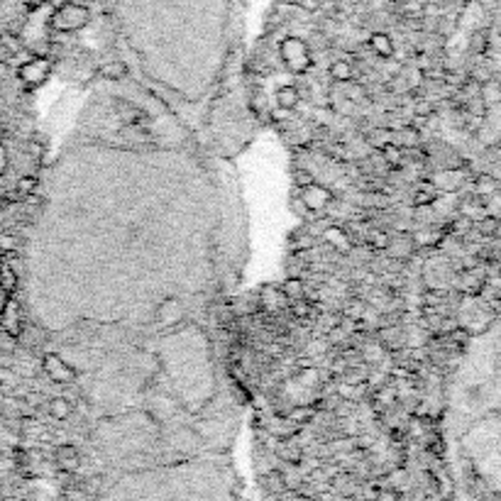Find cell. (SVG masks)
<instances>
[{"label": "cell", "instance_id": "6da1fadb", "mask_svg": "<svg viewBox=\"0 0 501 501\" xmlns=\"http://www.w3.org/2000/svg\"><path fill=\"white\" fill-rule=\"evenodd\" d=\"M103 501H235L223 472L213 467H174L118 482Z\"/></svg>", "mask_w": 501, "mask_h": 501}, {"label": "cell", "instance_id": "7a4b0ae2", "mask_svg": "<svg viewBox=\"0 0 501 501\" xmlns=\"http://www.w3.org/2000/svg\"><path fill=\"white\" fill-rule=\"evenodd\" d=\"M91 22V10L81 3H66L61 8L52 10V18H49V27H52V35H69V32L83 30Z\"/></svg>", "mask_w": 501, "mask_h": 501}, {"label": "cell", "instance_id": "3957f363", "mask_svg": "<svg viewBox=\"0 0 501 501\" xmlns=\"http://www.w3.org/2000/svg\"><path fill=\"white\" fill-rule=\"evenodd\" d=\"M279 56H282L284 66L291 73H296V76L306 73L313 66V52L301 37L282 39V44H279Z\"/></svg>", "mask_w": 501, "mask_h": 501}, {"label": "cell", "instance_id": "277c9868", "mask_svg": "<svg viewBox=\"0 0 501 501\" xmlns=\"http://www.w3.org/2000/svg\"><path fill=\"white\" fill-rule=\"evenodd\" d=\"M49 73H52V61L49 56H35L32 54L27 61H22L18 66V81L25 91H35L42 83H47Z\"/></svg>", "mask_w": 501, "mask_h": 501}, {"label": "cell", "instance_id": "5b68a950", "mask_svg": "<svg viewBox=\"0 0 501 501\" xmlns=\"http://www.w3.org/2000/svg\"><path fill=\"white\" fill-rule=\"evenodd\" d=\"M42 369L54 384H61V386H69L73 384V379H76V369H73L61 355H56V352H47V355L42 357Z\"/></svg>", "mask_w": 501, "mask_h": 501}, {"label": "cell", "instance_id": "8992f818", "mask_svg": "<svg viewBox=\"0 0 501 501\" xmlns=\"http://www.w3.org/2000/svg\"><path fill=\"white\" fill-rule=\"evenodd\" d=\"M22 309H20V301L15 296H8L0 309V328H3L5 335H10L13 340H18V335L22 333Z\"/></svg>", "mask_w": 501, "mask_h": 501}, {"label": "cell", "instance_id": "52a82bcc", "mask_svg": "<svg viewBox=\"0 0 501 501\" xmlns=\"http://www.w3.org/2000/svg\"><path fill=\"white\" fill-rule=\"evenodd\" d=\"M299 198H301V203L306 206V210L323 213V210L330 206V201H333V193H330L326 186L311 181V184H306V186H301L299 189Z\"/></svg>", "mask_w": 501, "mask_h": 501}, {"label": "cell", "instance_id": "ba28073f", "mask_svg": "<svg viewBox=\"0 0 501 501\" xmlns=\"http://www.w3.org/2000/svg\"><path fill=\"white\" fill-rule=\"evenodd\" d=\"M259 309H264L269 313L284 311V309H289V299L284 296L282 289H264V291L259 294Z\"/></svg>", "mask_w": 501, "mask_h": 501}, {"label": "cell", "instance_id": "9c48e42d", "mask_svg": "<svg viewBox=\"0 0 501 501\" xmlns=\"http://www.w3.org/2000/svg\"><path fill=\"white\" fill-rule=\"evenodd\" d=\"M369 49L377 56H381V59H394V39L386 35V32H374L369 37Z\"/></svg>", "mask_w": 501, "mask_h": 501}, {"label": "cell", "instance_id": "30bf717a", "mask_svg": "<svg viewBox=\"0 0 501 501\" xmlns=\"http://www.w3.org/2000/svg\"><path fill=\"white\" fill-rule=\"evenodd\" d=\"M18 289H20V274L13 269V267L3 262V267H0V291L8 294V296H15L18 294Z\"/></svg>", "mask_w": 501, "mask_h": 501}, {"label": "cell", "instance_id": "8fae6325", "mask_svg": "<svg viewBox=\"0 0 501 501\" xmlns=\"http://www.w3.org/2000/svg\"><path fill=\"white\" fill-rule=\"evenodd\" d=\"M323 237H326V242L333 249H338V252H350L352 242H350V237H347V230H343V227H338V225L328 227Z\"/></svg>", "mask_w": 501, "mask_h": 501}, {"label": "cell", "instance_id": "7c38bea8", "mask_svg": "<svg viewBox=\"0 0 501 501\" xmlns=\"http://www.w3.org/2000/svg\"><path fill=\"white\" fill-rule=\"evenodd\" d=\"M301 103V91L299 86H282L277 91V105L282 110H294Z\"/></svg>", "mask_w": 501, "mask_h": 501}, {"label": "cell", "instance_id": "4fadbf2b", "mask_svg": "<svg viewBox=\"0 0 501 501\" xmlns=\"http://www.w3.org/2000/svg\"><path fill=\"white\" fill-rule=\"evenodd\" d=\"M282 291L289 299V304H291V301H299V299H306V284H304V279H301V277H289L286 282L282 284Z\"/></svg>", "mask_w": 501, "mask_h": 501}, {"label": "cell", "instance_id": "5bb4252c", "mask_svg": "<svg viewBox=\"0 0 501 501\" xmlns=\"http://www.w3.org/2000/svg\"><path fill=\"white\" fill-rule=\"evenodd\" d=\"M330 76L338 83H350V81H355V69H352V64H347V61H333V64H330Z\"/></svg>", "mask_w": 501, "mask_h": 501}, {"label": "cell", "instance_id": "9a60e30c", "mask_svg": "<svg viewBox=\"0 0 501 501\" xmlns=\"http://www.w3.org/2000/svg\"><path fill=\"white\" fill-rule=\"evenodd\" d=\"M73 411V406H71V401L69 398H64V396H54L52 401H49V413L54 415V418H59V420H66L71 415Z\"/></svg>", "mask_w": 501, "mask_h": 501}, {"label": "cell", "instance_id": "2e32d148", "mask_svg": "<svg viewBox=\"0 0 501 501\" xmlns=\"http://www.w3.org/2000/svg\"><path fill=\"white\" fill-rule=\"evenodd\" d=\"M181 316V304L176 299H167L162 306H159V321L162 323H172Z\"/></svg>", "mask_w": 501, "mask_h": 501}, {"label": "cell", "instance_id": "e0dca14e", "mask_svg": "<svg viewBox=\"0 0 501 501\" xmlns=\"http://www.w3.org/2000/svg\"><path fill=\"white\" fill-rule=\"evenodd\" d=\"M37 189H39V181H37V176H35V174L22 176V179H18V184H15V191L20 193V198H30V196H35Z\"/></svg>", "mask_w": 501, "mask_h": 501}, {"label": "cell", "instance_id": "ac0fdd59", "mask_svg": "<svg viewBox=\"0 0 501 501\" xmlns=\"http://www.w3.org/2000/svg\"><path fill=\"white\" fill-rule=\"evenodd\" d=\"M379 155H381V159H384L386 164L396 167V164H401V159H403V150L398 145H394V142H386V145L379 150Z\"/></svg>", "mask_w": 501, "mask_h": 501}, {"label": "cell", "instance_id": "d6986e66", "mask_svg": "<svg viewBox=\"0 0 501 501\" xmlns=\"http://www.w3.org/2000/svg\"><path fill=\"white\" fill-rule=\"evenodd\" d=\"M100 73H103L108 81H120V78H125V73H128V66L123 61H110V64L100 66Z\"/></svg>", "mask_w": 501, "mask_h": 501}, {"label": "cell", "instance_id": "ffe728a7", "mask_svg": "<svg viewBox=\"0 0 501 501\" xmlns=\"http://www.w3.org/2000/svg\"><path fill=\"white\" fill-rule=\"evenodd\" d=\"M20 247V240L15 232H3L0 235V252H18Z\"/></svg>", "mask_w": 501, "mask_h": 501}, {"label": "cell", "instance_id": "44dd1931", "mask_svg": "<svg viewBox=\"0 0 501 501\" xmlns=\"http://www.w3.org/2000/svg\"><path fill=\"white\" fill-rule=\"evenodd\" d=\"M289 311H291V316L294 318H306L311 313V304L306 299H299V301H291V306H289Z\"/></svg>", "mask_w": 501, "mask_h": 501}, {"label": "cell", "instance_id": "7402d4cb", "mask_svg": "<svg viewBox=\"0 0 501 501\" xmlns=\"http://www.w3.org/2000/svg\"><path fill=\"white\" fill-rule=\"evenodd\" d=\"M76 460H78V455H76V450L73 448H61L59 450V463L64 467H76Z\"/></svg>", "mask_w": 501, "mask_h": 501}, {"label": "cell", "instance_id": "603a6c76", "mask_svg": "<svg viewBox=\"0 0 501 501\" xmlns=\"http://www.w3.org/2000/svg\"><path fill=\"white\" fill-rule=\"evenodd\" d=\"M311 415H313L311 406H301V408H294V411L289 413V418L291 420H306V418H311Z\"/></svg>", "mask_w": 501, "mask_h": 501}, {"label": "cell", "instance_id": "cb8c5ba5", "mask_svg": "<svg viewBox=\"0 0 501 501\" xmlns=\"http://www.w3.org/2000/svg\"><path fill=\"white\" fill-rule=\"evenodd\" d=\"M10 167V157H8V150H5V142L0 145V176H5Z\"/></svg>", "mask_w": 501, "mask_h": 501}, {"label": "cell", "instance_id": "d4e9b609", "mask_svg": "<svg viewBox=\"0 0 501 501\" xmlns=\"http://www.w3.org/2000/svg\"><path fill=\"white\" fill-rule=\"evenodd\" d=\"M386 244H389V237L381 235V232H374L372 235V247L374 249H386Z\"/></svg>", "mask_w": 501, "mask_h": 501}, {"label": "cell", "instance_id": "484cf974", "mask_svg": "<svg viewBox=\"0 0 501 501\" xmlns=\"http://www.w3.org/2000/svg\"><path fill=\"white\" fill-rule=\"evenodd\" d=\"M52 8H61V5H66V3H71V0H47Z\"/></svg>", "mask_w": 501, "mask_h": 501}, {"label": "cell", "instance_id": "4316f807", "mask_svg": "<svg viewBox=\"0 0 501 501\" xmlns=\"http://www.w3.org/2000/svg\"><path fill=\"white\" fill-rule=\"evenodd\" d=\"M282 3L284 5H294V8H296V5H304V0H282Z\"/></svg>", "mask_w": 501, "mask_h": 501}, {"label": "cell", "instance_id": "83f0119b", "mask_svg": "<svg viewBox=\"0 0 501 501\" xmlns=\"http://www.w3.org/2000/svg\"><path fill=\"white\" fill-rule=\"evenodd\" d=\"M3 142H5V125L0 123V145H3Z\"/></svg>", "mask_w": 501, "mask_h": 501}, {"label": "cell", "instance_id": "f1b7e54d", "mask_svg": "<svg viewBox=\"0 0 501 501\" xmlns=\"http://www.w3.org/2000/svg\"><path fill=\"white\" fill-rule=\"evenodd\" d=\"M44 3H47V0H32L30 8H37V5H44Z\"/></svg>", "mask_w": 501, "mask_h": 501}, {"label": "cell", "instance_id": "f546056e", "mask_svg": "<svg viewBox=\"0 0 501 501\" xmlns=\"http://www.w3.org/2000/svg\"><path fill=\"white\" fill-rule=\"evenodd\" d=\"M391 3H396V5H403V3H408V0H391Z\"/></svg>", "mask_w": 501, "mask_h": 501}, {"label": "cell", "instance_id": "4dcf8cb0", "mask_svg": "<svg viewBox=\"0 0 501 501\" xmlns=\"http://www.w3.org/2000/svg\"><path fill=\"white\" fill-rule=\"evenodd\" d=\"M3 262H5V252H0V267H3Z\"/></svg>", "mask_w": 501, "mask_h": 501}]
</instances>
